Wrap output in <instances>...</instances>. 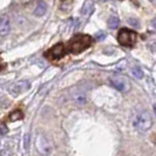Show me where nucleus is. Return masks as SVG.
Instances as JSON below:
<instances>
[{
	"mask_svg": "<svg viewBox=\"0 0 156 156\" xmlns=\"http://www.w3.org/2000/svg\"><path fill=\"white\" fill-rule=\"evenodd\" d=\"M92 38L87 34H78L68 42L67 46V52L73 53V54H79L82 51L87 49L92 45Z\"/></svg>",
	"mask_w": 156,
	"mask_h": 156,
	"instance_id": "nucleus-1",
	"label": "nucleus"
},
{
	"mask_svg": "<svg viewBox=\"0 0 156 156\" xmlns=\"http://www.w3.org/2000/svg\"><path fill=\"white\" fill-rule=\"evenodd\" d=\"M151 125H153V119H151V115L149 114V112H147V110L141 112L134 117L133 126L137 132L144 133L151 128Z\"/></svg>",
	"mask_w": 156,
	"mask_h": 156,
	"instance_id": "nucleus-2",
	"label": "nucleus"
},
{
	"mask_svg": "<svg viewBox=\"0 0 156 156\" xmlns=\"http://www.w3.org/2000/svg\"><path fill=\"white\" fill-rule=\"evenodd\" d=\"M136 39H137V34L132 30H128V28L120 30L119 35H117L119 42L125 47H133L134 44L136 42Z\"/></svg>",
	"mask_w": 156,
	"mask_h": 156,
	"instance_id": "nucleus-3",
	"label": "nucleus"
},
{
	"mask_svg": "<svg viewBox=\"0 0 156 156\" xmlns=\"http://www.w3.org/2000/svg\"><path fill=\"white\" fill-rule=\"evenodd\" d=\"M35 146H37L38 151L42 156L51 155L52 151H53V143L48 140L45 135H42V134L38 135L37 141H35Z\"/></svg>",
	"mask_w": 156,
	"mask_h": 156,
	"instance_id": "nucleus-4",
	"label": "nucleus"
},
{
	"mask_svg": "<svg viewBox=\"0 0 156 156\" xmlns=\"http://www.w3.org/2000/svg\"><path fill=\"white\" fill-rule=\"evenodd\" d=\"M66 52H67V48L65 47V45L62 42H59L54 47H52L49 51H47L46 58L51 59V60H56V59L62 58L63 55L66 54Z\"/></svg>",
	"mask_w": 156,
	"mask_h": 156,
	"instance_id": "nucleus-5",
	"label": "nucleus"
},
{
	"mask_svg": "<svg viewBox=\"0 0 156 156\" xmlns=\"http://www.w3.org/2000/svg\"><path fill=\"white\" fill-rule=\"evenodd\" d=\"M110 83L115 87L117 90H120V92H122V93L128 92V90H129V88H130L129 82H128L125 78H121V76H114V78H110Z\"/></svg>",
	"mask_w": 156,
	"mask_h": 156,
	"instance_id": "nucleus-6",
	"label": "nucleus"
},
{
	"mask_svg": "<svg viewBox=\"0 0 156 156\" xmlns=\"http://www.w3.org/2000/svg\"><path fill=\"white\" fill-rule=\"evenodd\" d=\"M30 87H31V83L28 81H19L9 88V93L12 95H19V94L23 93L25 90H27Z\"/></svg>",
	"mask_w": 156,
	"mask_h": 156,
	"instance_id": "nucleus-7",
	"label": "nucleus"
},
{
	"mask_svg": "<svg viewBox=\"0 0 156 156\" xmlns=\"http://www.w3.org/2000/svg\"><path fill=\"white\" fill-rule=\"evenodd\" d=\"M11 30V19L7 14H4L0 18V37H6Z\"/></svg>",
	"mask_w": 156,
	"mask_h": 156,
	"instance_id": "nucleus-8",
	"label": "nucleus"
},
{
	"mask_svg": "<svg viewBox=\"0 0 156 156\" xmlns=\"http://www.w3.org/2000/svg\"><path fill=\"white\" fill-rule=\"evenodd\" d=\"M47 12V4L45 1H40L37 5V7L34 9V16H45V13Z\"/></svg>",
	"mask_w": 156,
	"mask_h": 156,
	"instance_id": "nucleus-9",
	"label": "nucleus"
},
{
	"mask_svg": "<svg viewBox=\"0 0 156 156\" xmlns=\"http://www.w3.org/2000/svg\"><path fill=\"white\" fill-rule=\"evenodd\" d=\"M8 119H9V121H16V120H21V119H23V113L20 109H16L14 112H12V113L9 114Z\"/></svg>",
	"mask_w": 156,
	"mask_h": 156,
	"instance_id": "nucleus-10",
	"label": "nucleus"
},
{
	"mask_svg": "<svg viewBox=\"0 0 156 156\" xmlns=\"http://www.w3.org/2000/svg\"><path fill=\"white\" fill-rule=\"evenodd\" d=\"M119 25H120V19L115 16H112L109 18V20H108V26H109V28L112 30H115L119 27Z\"/></svg>",
	"mask_w": 156,
	"mask_h": 156,
	"instance_id": "nucleus-11",
	"label": "nucleus"
},
{
	"mask_svg": "<svg viewBox=\"0 0 156 156\" xmlns=\"http://www.w3.org/2000/svg\"><path fill=\"white\" fill-rule=\"evenodd\" d=\"M90 9H92V2L87 0V1H85L83 6L81 8V14L82 16H88L90 13Z\"/></svg>",
	"mask_w": 156,
	"mask_h": 156,
	"instance_id": "nucleus-12",
	"label": "nucleus"
},
{
	"mask_svg": "<svg viewBox=\"0 0 156 156\" xmlns=\"http://www.w3.org/2000/svg\"><path fill=\"white\" fill-rule=\"evenodd\" d=\"M74 101L78 102L79 105H85V103H87L86 95H83V94H76V95H74Z\"/></svg>",
	"mask_w": 156,
	"mask_h": 156,
	"instance_id": "nucleus-13",
	"label": "nucleus"
},
{
	"mask_svg": "<svg viewBox=\"0 0 156 156\" xmlns=\"http://www.w3.org/2000/svg\"><path fill=\"white\" fill-rule=\"evenodd\" d=\"M132 73H133V75L136 79H142L143 78V75H144V73H143L142 69L139 68V67H134L133 70H132Z\"/></svg>",
	"mask_w": 156,
	"mask_h": 156,
	"instance_id": "nucleus-14",
	"label": "nucleus"
},
{
	"mask_svg": "<svg viewBox=\"0 0 156 156\" xmlns=\"http://www.w3.org/2000/svg\"><path fill=\"white\" fill-rule=\"evenodd\" d=\"M105 38H106V33L105 32H98L95 34V39L96 40H103Z\"/></svg>",
	"mask_w": 156,
	"mask_h": 156,
	"instance_id": "nucleus-15",
	"label": "nucleus"
},
{
	"mask_svg": "<svg viewBox=\"0 0 156 156\" xmlns=\"http://www.w3.org/2000/svg\"><path fill=\"white\" fill-rule=\"evenodd\" d=\"M30 146V135H25V139H23V147L25 149H28Z\"/></svg>",
	"mask_w": 156,
	"mask_h": 156,
	"instance_id": "nucleus-16",
	"label": "nucleus"
},
{
	"mask_svg": "<svg viewBox=\"0 0 156 156\" xmlns=\"http://www.w3.org/2000/svg\"><path fill=\"white\" fill-rule=\"evenodd\" d=\"M8 132L7 127H6V125L5 123H0V134H6Z\"/></svg>",
	"mask_w": 156,
	"mask_h": 156,
	"instance_id": "nucleus-17",
	"label": "nucleus"
},
{
	"mask_svg": "<svg viewBox=\"0 0 156 156\" xmlns=\"http://www.w3.org/2000/svg\"><path fill=\"white\" fill-rule=\"evenodd\" d=\"M0 156H11V151L8 149H4L0 151Z\"/></svg>",
	"mask_w": 156,
	"mask_h": 156,
	"instance_id": "nucleus-18",
	"label": "nucleus"
},
{
	"mask_svg": "<svg viewBox=\"0 0 156 156\" xmlns=\"http://www.w3.org/2000/svg\"><path fill=\"white\" fill-rule=\"evenodd\" d=\"M129 23H132L133 26H139V21H136L135 19H129Z\"/></svg>",
	"mask_w": 156,
	"mask_h": 156,
	"instance_id": "nucleus-19",
	"label": "nucleus"
},
{
	"mask_svg": "<svg viewBox=\"0 0 156 156\" xmlns=\"http://www.w3.org/2000/svg\"><path fill=\"white\" fill-rule=\"evenodd\" d=\"M151 25H153V26L156 28V18H155V19H153V23H151Z\"/></svg>",
	"mask_w": 156,
	"mask_h": 156,
	"instance_id": "nucleus-20",
	"label": "nucleus"
},
{
	"mask_svg": "<svg viewBox=\"0 0 156 156\" xmlns=\"http://www.w3.org/2000/svg\"><path fill=\"white\" fill-rule=\"evenodd\" d=\"M154 112H155V115H156V105L154 106Z\"/></svg>",
	"mask_w": 156,
	"mask_h": 156,
	"instance_id": "nucleus-21",
	"label": "nucleus"
},
{
	"mask_svg": "<svg viewBox=\"0 0 156 156\" xmlns=\"http://www.w3.org/2000/svg\"><path fill=\"white\" fill-rule=\"evenodd\" d=\"M0 69H1V66H0Z\"/></svg>",
	"mask_w": 156,
	"mask_h": 156,
	"instance_id": "nucleus-22",
	"label": "nucleus"
}]
</instances>
